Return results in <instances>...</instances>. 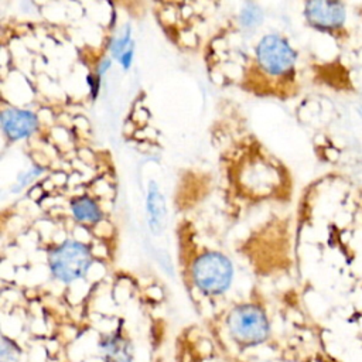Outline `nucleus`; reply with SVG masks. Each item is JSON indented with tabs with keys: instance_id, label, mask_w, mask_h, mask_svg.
<instances>
[{
	"instance_id": "obj_11",
	"label": "nucleus",
	"mask_w": 362,
	"mask_h": 362,
	"mask_svg": "<svg viewBox=\"0 0 362 362\" xmlns=\"http://www.w3.org/2000/svg\"><path fill=\"white\" fill-rule=\"evenodd\" d=\"M133 42L134 41L132 40V27H130V24H126L123 27L122 33L119 35H116L110 42V52H112L113 58L119 59L122 57V54L126 52Z\"/></svg>"
},
{
	"instance_id": "obj_5",
	"label": "nucleus",
	"mask_w": 362,
	"mask_h": 362,
	"mask_svg": "<svg viewBox=\"0 0 362 362\" xmlns=\"http://www.w3.org/2000/svg\"><path fill=\"white\" fill-rule=\"evenodd\" d=\"M304 16L317 31L327 34L341 33L346 21V7L339 1H307Z\"/></svg>"
},
{
	"instance_id": "obj_15",
	"label": "nucleus",
	"mask_w": 362,
	"mask_h": 362,
	"mask_svg": "<svg viewBox=\"0 0 362 362\" xmlns=\"http://www.w3.org/2000/svg\"><path fill=\"white\" fill-rule=\"evenodd\" d=\"M100 78L98 74H90L88 75V83H89V88H90V92H92V96L96 98L98 92H99V88H100Z\"/></svg>"
},
{
	"instance_id": "obj_1",
	"label": "nucleus",
	"mask_w": 362,
	"mask_h": 362,
	"mask_svg": "<svg viewBox=\"0 0 362 362\" xmlns=\"http://www.w3.org/2000/svg\"><path fill=\"white\" fill-rule=\"evenodd\" d=\"M230 338L242 346L263 344L270 335V322L262 307L240 304L230 310L226 318Z\"/></svg>"
},
{
	"instance_id": "obj_12",
	"label": "nucleus",
	"mask_w": 362,
	"mask_h": 362,
	"mask_svg": "<svg viewBox=\"0 0 362 362\" xmlns=\"http://www.w3.org/2000/svg\"><path fill=\"white\" fill-rule=\"evenodd\" d=\"M21 349L16 341L1 335L0 344V362H20Z\"/></svg>"
},
{
	"instance_id": "obj_16",
	"label": "nucleus",
	"mask_w": 362,
	"mask_h": 362,
	"mask_svg": "<svg viewBox=\"0 0 362 362\" xmlns=\"http://www.w3.org/2000/svg\"><path fill=\"white\" fill-rule=\"evenodd\" d=\"M109 66H110V58H105L100 64H99V68H98V75L99 76H102L107 69H109Z\"/></svg>"
},
{
	"instance_id": "obj_6",
	"label": "nucleus",
	"mask_w": 362,
	"mask_h": 362,
	"mask_svg": "<svg viewBox=\"0 0 362 362\" xmlns=\"http://www.w3.org/2000/svg\"><path fill=\"white\" fill-rule=\"evenodd\" d=\"M38 127L37 116L25 109L8 107L1 113V129L10 140H20L33 134Z\"/></svg>"
},
{
	"instance_id": "obj_3",
	"label": "nucleus",
	"mask_w": 362,
	"mask_h": 362,
	"mask_svg": "<svg viewBox=\"0 0 362 362\" xmlns=\"http://www.w3.org/2000/svg\"><path fill=\"white\" fill-rule=\"evenodd\" d=\"M48 264L55 279L62 283H72L88 273L92 264V255L83 243L65 240L49 252Z\"/></svg>"
},
{
	"instance_id": "obj_4",
	"label": "nucleus",
	"mask_w": 362,
	"mask_h": 362,
	"mask_svg": "<svg viewBox=\"0 0 362 362\" xmlns=\"http://www.w3.org/2000/svg\"><path fill=\"white\" fill-rule=\"evenodd\" d=\"M259 68L274 78H290L294 74L297 54L280 34H267L256 45Z\"/></svg>"
},
{
	"instance_id": "obj_9",
	"label": "nucleus",
	"mask_w": 362,
	"mask_h": 362,
	"mask_svg": "<svg viewBox=\"0 0 362 362\" xmlns=\"http://www.w3.org/2000/svg\"><path fill=\"white\" fill-rule=\"evenodd\" d=\"M71 211L76 221L85 223H95L102 219V211L99 205L86 195L78 197L71 202Z\"/></svg>"
},
{
	"instance_id": "obj_2",
	"label": "nucleus",
	"mask_w": 362,
	"mask_h": 362,
	"mask_svg": "<svg viewBox=\"0 0 362 362\" xmlns=\"http://www.w3.org/2000/svg\"><path fill=\"white\" fill-rule=\"evenodd\" d=\"M195 287L206 296H219L225 293L233 279V266L230 260L219 252H205L199 255L191 269Z\"/></svg>"
},
{
	"instance_id": "obj_13",
	"label": "nucleus",
	"mask_w": 362,
	"mask_h": 362,
	"mask_svg": "<svg viewBox=\"0 0 362 362\" xmlns=\"http://www.w3.org/2000/svg\"><path fill=\"white\" fill-rule=\"evenodd\" d=\"M42 171H44L42 167H33V168H30L28 171L20 174L18 178H17V181H16V184L11 187V191H13V192H18V191L23 189L25 185H28L31 181H34Z\"/></svg>"
},
{
	"instance_id": "obj_8",
	"label": "nucleus",
	"mask_w": 362,
	"mask_h": 362,
	"mask_svg": "<svg viewBox=\"0 0 362 362\" xmlns=\"http://www.w3.org/2000/svg\"><path fill=\"white\" fill-rule=\"evenodd\" d=\"M146 211H147V221L151 232L154 235L161 233L165 221V202L163 194L160 192L158 185L154 181H150L146 198Z\"/></svg>"
},
{
	"instance_id": "obj_10",
	"label": "nucleus",
	"mask_w": 362,
	"mask_h": 362,
	"mask_svg": "<svg viewBox=\"0 0 362 362\" xmlns=\"http://www.w3.org/2000/svg\"><path fill=\"white\" fill-rule=\"evenodd\" d=\"M263 20L262 7L257 3H245L239 13V23L245 28H255Z\"/></svg>"
},
{
	"instance_id": "obj_7",
	"label": "nucleus",
	"mask_w": 362,
	"mask_h": 362,
	"mask_svg": "<svg viewBox=\"0 0 362 362\" xmlns=\"http://www.w3.org/2000/svg\"><path fill=\"white\" fill-rule=\"evenodd\" d=\"M98 346L105 362H133V344L119 331L100 335Z\"/></svg>"
},
{
	"instance_id": "obj_14",
	"label": "nucleus",
	"mask_w": 362,
	"mask_h": 362,
	"mask_svg": "<svg viewBox=\"0 0 362 362\" xmlns=\"http://www.w3.org/2000/svg\"><path fill=\"white\" fill-rule=\"evenodd\" d=\"M133 54H134V42L129 47V49L126 52L122 54V57L117 59L120 62V65L123 66V69H129L133 61Z\"/></svg>"
}]
</instances>
